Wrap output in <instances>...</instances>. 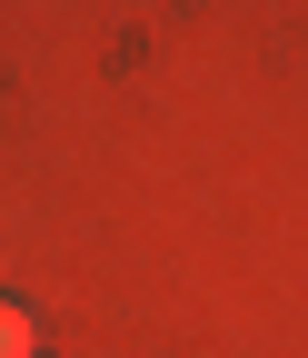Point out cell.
<instances>
[{
	"label": "cell",
	"instance_id": "6da1fadb",
	"mask_svg": "<svg viewBox=\"0 0 308 358\" xmlns=\"http://www.w3.org/2000/svg\"><path fill=\"white\" fill-rule=\"evenodd\" d=\"M0 358H40V329H30V308L0 299Z\"/></svg>",
	"mask_w": 308,
	"mask_h": 358
}]
</instances>
